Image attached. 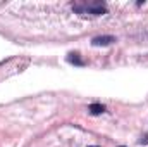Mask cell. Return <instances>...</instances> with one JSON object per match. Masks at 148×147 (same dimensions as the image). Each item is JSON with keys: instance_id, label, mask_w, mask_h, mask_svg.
<instances>
[{"instance_id": "1", "label": "cell", "mask_w": 148, "mask_h": 147, "mask_svg": "<svg viewBox=\"0 0 148 147\" xmlns=\"http://www.w3.org/2000/svg\"><path fill=\"white\" fill-rule=\"evenodd\" d=\"M76 10L79 12H90L93 16H102L105 14V5L102 2H86V3H76L74 5Z\"/></svg>"}, {"instance_id": "2", "label": "cell", "mask_w": 148, "mask_h": 147, "mask_svg": "<svg viewBox=\"0 0 148 147\" xmlns=\"http://www.w3.org/2000/svg\"><path fill=\"white\" fill-rule=\"evenodd\" d=\"M115 42V37L112 35H103V37H95L91 40V45L93 47H105V45H110Z\"/></svg>"}, {"instance_id": "3", "label": "cell", "mask_w": 148, "mask_h": 147, "mask_svg": "<svg viewBox=\"0 0 148 147\" xmlns=\"http://www.w3.org/2000/svg\"><path fill=\"white\" fill-rule=\"evenodd\" d=\"M88 111L93 114V116H97V114H102V112H105V106H102V104H91Z\"/></svg>"}, {"instance_id": "4", "label": "cell", "mask_w": 148, "mask_h": 147, "mask_svg": "<svg viewBox=\"0 0 148 147\" xmlns=\"http://www.w3.org/2000/svg\"><path fill=\"white\" fill-rule=\"evenodd\" d=\"M67 61H69L71 64H77V66H81V64H83V61L77 57V54H69V55H67Z\"/></svg>"}, {"instance_id": "5", "label": "cell", "mask_w": 148, "mask_h": 147, "mask_svg": "<svg viewBox=\"0 0 148 147\" xmlns=\"http://www.w3.org/2000/svg\"><path fill=\"white\" fill-rule=\"evenodd\" d=\"M93 147H95V146H93Z\"/></svg>"}]
</instances>
